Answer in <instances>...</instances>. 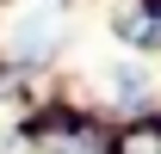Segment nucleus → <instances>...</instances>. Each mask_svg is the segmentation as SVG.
Instances as JSON below:
<instances>
[{
    "label": "nucleus",
    "instance_id": "f257e3e1",
    "mask_svg": "<svg viewBox=\"0 0 161 154\" xmlns=\"http://www.w3.org/2000/svg\"><path fill=\"white\" fill-rule=\"evenodd\" d=\"M50 49H56V13H50V6H25L19 19L6 25V56H50Z\"/></svg>",
    "mask_w": 161,
    "mask_h": 154
},
{
    "label": "nucleus",
    "instance_id": "f03ea898",
    "mask_svg": "<svg viewBox=\"0 0 161 154\" xmlns=\"http://www.w3.org/2000/svg\"><path fill=\"white\" fill-rule=\"evenodd\" d=\"M112 99H118V105H149V99H155V74H149L142 62L112 68Z\"/></svg>",
    "mask_w": 161,
    "mask_h": 154
}]
</instances>
